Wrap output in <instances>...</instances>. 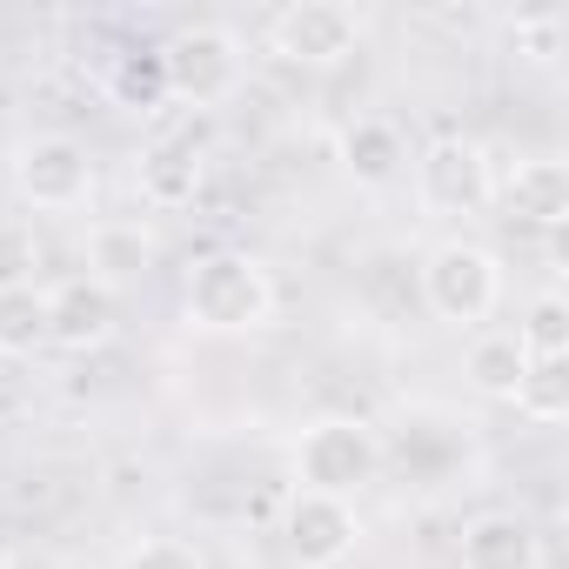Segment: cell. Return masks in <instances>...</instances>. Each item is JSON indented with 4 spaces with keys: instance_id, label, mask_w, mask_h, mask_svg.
<instances>
[{
    "instance_id": "6da1fadb",
    "label": "cell",
    "mask_w": 569,
    "mask_h": 569,
    "mask_svg": "<svg viewBox=\"0 0 569 569\" xmlns=\"http://www.w3.org/2000/svg\"><path fill=\"white\" fill-rule=\"evenodd\" d=\"M268 316H274V281L254 254L221 248V254L194 261V274H188V322L194 329L248 336V329H268Z\"/></svg>"
},
{
    "instance_id": "7a4b0ae2",
    "label": "cell",
    "mask_w": 569,
    "mask_h": 569,
    "mask_svg": "<svg viewBox=\"0 0 569 569\" xmlns=\"http://www.w3.org/2000/svg\"><path fill=\"white\" fill-rule=\"evenodd\" d=\"M382 469V436L362 416H322L296 442V482L316 496H362Z\"/></svg>"
},
{
    "instance_id": "3957f363",
    "label": "cell",
    "mask_w": 569,
    "mask_h": 569,
    "mask_svg": "<svg viewBox=\"0 0 569 569\" xmlns=\"http://www.w3.org/2000/svg\"><path fill=\"white\" fill-rule=\"evenodd\" d=\"M422 302L436 322L449 329H476L496 316L502 302V261L482 248V241H442L429 261H422Z\"/></svg>"
},
{
    "instance_id": "277c9868",
    "label": "cell",
    "mask_w": 569,
    "mask_h": 569,
    "mask_svg": "<svg viewBox=\"0 0 569 569\" xmlns=\"http://www.w3.org/2000/svg\"><path fill=\"white\" fill-rule=\"evenodd\" d=\"M161 81H168V101H188V108H214L241 88V41L214 21H194L181 34H168L161 48Z\"/></svg>"
},
{
    "instance_id": "5b68a950",
    "label": "cell",
    "mask_w": 569,
    "mask_h": 569,
    "mask_svg": "<svg viewBox=\"0 0 569 569\" xmlns=\"http://www.w3.org/2000/svg\"><path fill=\"white\" fill-rule=\"evenodd\" d=\"M416 194L429 214H482L496 201V168L489 148L469 134H442L416 154Z\"/></svg>"
},
{
    "instance_id": "8992f818",
    "label": "cell",
    "mask_w": 569,
    "mask_h": 569,
    "mask_svg": "<svg viewBox=\"0 0 569 569\" xmlns=\"http://www.w3.org/2000/svg\"><path fill=\"white\" fill-rule=\"evenodd\" d=\"M362 542V522H356V502L342 496H316V489H296L289 509H281V549H289L302 569H342Z\"/></svg>"
},
{
    "instance_id": "52a82bcc",
    "label": "cell",
    "mask_w": 569,
    "mask_h": 569,
    "mask_svg": "<svg viewBox=\"0 0 569 569\" xmlns=\"http://www.w3.org/2000/svg\"><path fill=\"white\" fill-rule=\"evenodd\" d=\"M14 188H21L34 208L68 214V208H81V201L94 194V161H88V148H81L74 134H34V141H21V154H14Z\"/></svg>"
},
{
    "instance_id": "ba28073f",
    "label": "cell",
    "mask_w": 569,
    "mask_h": 569,
    "mask_svg": "<svg viewBox=\"0 0 569 569\" xmlns=\"http://www.w3.org/2000/svg\"><path fill=\"white\" fill-rule=\"evenodd\" d=\"M362 48V14L342 0H296L289 14H274V54L296 68H342Z\"/></svg>"
},
{
    "instance_id": "9c48e42d",
    "label": "cell",
    "mask_w": 569,
    "mask_h": 569,
    "mask_svg": "<svg viewBox=\"0 0 569 569\" xmlns=\"http://www.w3.org/2000/svg\"><path fill=\"white\" fill-rule=\"evenodd\" d=\"M496 201H502V221L549 234L569 221V168L562 161H516L496 181Z\"/></svg>"
},
{
    "instance_id": "30bf717a",
    "label": "cell",
    "mask_w": 569,
    "mask_h": 569,
    "mask_svg": "<svg viewBox=\"0 0 569 569\" xmlns=\"http://www.w3.org/2000/svg\"><path fill=\"white\" fill-rule=\"evenodd\" d=\"M456 562L462 569H542V536L529 516L516 509H482L462 542H456Z\"/></svg>"
},
{
    "instance_id": "8fae6325",
    "label": "cell",
    "mask_w": 569,
    "mask_h": 569,
    "mask_svg": "<svg viewBox=\"0 0 569 569\" xmlns=\"http://www.w3.org/2000/svg\"><path fill=\"white\" fill-rule=\"evenodd\" d=\"M114 336V296L88 274H68L48 289V342L54 349H101Z\"/></svg>"
},
{
    "instance_id": "7c38bea8",
    "label": "cell",
    "mask_w": 569,
    "mask_h": 569,
    "mask_svg": "<svg viewBox=\"0 0 569 569\" xmlns=\"http://www.w3.org/2000/svg\"><path fill=\"white\" fill-rule=\"evenodd\" d=\"M201 141L194 134H161L148 154H141V194L154 208H188L194 188H201Z\"/></svg>"
},
{
    "instance_id": "4fadbf2b",
    "label": "cell",
    "mask_w": 569,
    "mask_h": 569,
    "mask_svg": "<svg viewBox=\"0 0 569 569\" xmlns=\"http://www.w3.org/2000/svg\"><path fill=\"white\" fill-rule=\"evenodd\" d=\"M342 168H349L362 188H389V181L409 168V141H402V128L382 121V114H362V121L342 134Z\"/></svg>"
},
{
    "instance_id": "5bb4252c",
    "label": "cell",
    "mask_w": 569,
    "mask_h": 569,
    "mask_svg": "<svg viewBox=\"0 0 569 569\" xmlns=\"http://www.w3.org/2000/svg\"><path fill=\"white\" fill-rule=\"evenodd\" d=\"M148 261H154V241H148L141 221H101L88 234V281H101L108 296L121 289V281H141Z\"/></svg>"
},
{
    "instance_id": "9a60e30c",
    "label": "cell",
    "mask_w": 569,
    "mask_h": 569,
    "mask_svg": "<svg viewBox=\"0 0 569 569\" xmlns=\"http://www.w3.org/2000/svg\"><path fill=\"white\" fill-rule=\"evenodd\" d=\"M522 362H529V356L516 349V336H476V342H469L462 376H469V389H476V396H489V402H516Z\"/></svg>"
},
{
    "instance_id": "2e32d148",
    "label": "cell",
    "mask_w": 569,
    "mask_h": 569,
    "mask_svg": "<svg viewBox=\"0 0 569 569\" xmlns=\"http://www.w3.org/2000/svg\"><path fill=\"white\" fill-rule=\"evenodd\" d=\"M516 409L529 422H562L569 416V356H529L522 362V382H516Z\"/></svg>"
},
{
    "instance_id": "e0dca14e",
    "label": "cell",
    "mask_w": 569,
    "mask_h": 569,
    "mask_svg": "<svg viewBox=\"0 0 569 569\" xmlns=\"http://www.w3.org/2000/svg\"><path fill=\"white\" fill-rule=\"evenodd\" d=\"M48 342V289H0V356H34Z\"/></svg>"
},
{
    "instance_id": "ac0fdd59",
    "label": "cell",
    "mask_w": 569,
    "mask_h": 569,
    "mask_svg": "<svg viewBox=\"0 0 569 569\" xmlns=\"http://www.w3.org/2000/svg\"><path fill=\"white\" fill-rule=\"evenodd\" d=\"M516 349L522 356H569V309H562V296H536L529 302V322L516 329Z\"/></svg>"
},
{
    "instance_id": "d6986e66",
    "label": "cell",
    "mask_w": 569,
    "mask_h": 569,
    "mask_svg": "<svg viewBox=\"0 0 569 569\" xmlns=\"http://www.w3.org/2000/svg\"><path fill=\"white\" fill-rule=\"evenodd\" d=\"M509 48H516L529 68H549V61L562 54V14H516Z\"/></svg>"
},
{
    "instance_id": "ffe728a7",
    "label": "cell",
    "mask_w": 569,
    "mask_h": 569,
    "mask_svg": "<svg viewBox=\"0 0 569 569\" xmlns=\"http://www.w3.org/2000/svg\"><path fill=\"white\" fill-rule=\"evenodd\" d=\"M114 94H121V108H154V101L168 94L161 54H128V61L114 68Z\"/></svg>"
},
{
    "instance_id": "44dd1931",
    "label": "cell",
    "mask_w": 569,
    "mask_h": 569,
    "mask_svg": "<svg viewBox=\"0 0 569 569\" xmlns=\"http://www.w3.org/2000/svg\"><path fill=\"white\" fill-rule=\"evenodd\" d=\"M121 569H208V562H201V549L181 542V536H141V542L121 556Z\"/></svg>"
},
{
    "instance_id": "7402d4cb",
    "label": "cell",
    "mask_w": 569,
    "mask_h": 569,
    "mask_svg": "<svg viewBox=\"0 0 569 569\" xmlns=\"http://www.w3.org/2000/svg\"><path fill=\"white\" fill-rule=\"evenodd\" d=\"M21 281H34V234L0 221V289H21Z\"/></svg>"
},
{
    "instance_id": "603a6c76",
    "label": "cell",
    "mask_w": 569,
    "mask_h": 569,
    "mask_svg": "<svg viewBox=\"0 0 569 569\" xmlns=\"http://www.w3.org/2000/svg\"><path fill=\"white\" fill-rule=\"evenodd\" d=\"M0 569H8V549H0Z\"/></svg>"
}]
</instances>
